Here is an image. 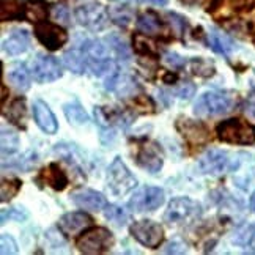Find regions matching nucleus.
Returning a JSON list of instances; mask_svg holds the SVG:
<instances>
[{
  "label": "nucleus",
  "instance_id": "39448f33",
  "mask_svg": "<svg viewBox=\"0 0 255 255\" xmlns=\"http://www.w3.org/2000/svg\"><path fill=\"white\" fill-rule=\"evenodd\" d=\"M107 184H109L111 191L115 195H119V197L132 191L137 186L135 176L126 167L120 156H117L109 165V170H107Z\"/></svg>",
  "mask_w": 255,
  "mask_h": 255
},
{
  "label": "nucleus",
  "instance_id": "c85d7f7f",
  "mask_svg": "<svg viewBox=\"0 0 255 255\" xmlns=\"http://www.w3.org/2000/svg\"><path fill=\"white\" fill-rule=\"evenodd\" d=\"M19 148V134L11 128H2V154H13Z\"/></svg>",
  "mask_w": 255,
  "mask_h": 255
},
{
  "label": "nucleus",
  "instance_id": "9d476101",
  "mask_svg": "<svg viewBox=\"0 0 255 255\" xmlns=\"http://www.w3.org/2000/svg\"><path fill=\"white\" fill-rule=\"evenodd\" d=\"M76 19L81 25L90 28V30H103L109 21V13L101 3L90 2L76 9Z\"/></svg>",
  "mask_w": 255,
  "mask_h": 255
},
{
  "label": "nucleus",
  "instance_id": "423d86ee",
  "mask_svg": "<svg viewBox=\"0 0 255 255\" xmlns=\"http://www.w3.org/2000/svg\"><path fill=\"white\" fill-rule=\"evenodd\" d=\"M114 235L109 229L95 227L88 232H84L82 237L77 240V249L82 254L96 255L107 252L114 246Z\"/></svg>",
  "mask_w": 255,
  "mask_h": 255
},
{
  "label": "nucleus",
  "instance_id": "37998d69",
  "mask_svg": "<svg viewBox=\"0 0 255 255\" xmlns=\"http://www.w3.org/2000/svg\"><path fill=\"white\" fill-rule=\"evenodd\" d=\"M244 114H246L249 119L255 120V100H249L244 106Z\"/></svg>",
  "mask_w": 255,
  "mask_h": 255
},
{
  "label": "nucleus",
  "instance_id": "6ab92c4d",
  "mask_svg": "<svg viewBox=\"0 0 255 255\" xmlns=\"http://www.w3.org/2000/svg\"><path fill=\"white\" fill-rule=\"evenodd\" d=\"M28 44H30V35H28L27 30H14L11 35H9L6 40H3L2 46H3V51L8 55H19L25 52L28 49Z\"/></svg>",
  "mask_w": 255,
  "mask_h": 255
},
{
  "label": "nucleus",
  "instance_id": "4be33fe9",
  "mask_svg": "<svg viewBox=\"0 0 255 255\" xmlns=\"http://www.w3.org/2000/svg\"><path fill=\"white\" fill-rule=\"evenodd\" d=\"M49 14V8L46 0H27L24 3V19L33 24L46 21Z\"/></svg>",
  "mask_w": 255,
  "mask_h": 255
},
{
  "label": "nucleus",
  "instance_id": "7ed1b4c3",
  "mask_svg": "<svg viewBox=\"0 0 255 255\" xmlns=\"http://www.w3.org/2000/svg\"><path fill=\"white\" fill-rule=\"evenodd\" d=\"M238 165H240L238 156H235L225 150H216V148L205 151V154L199 161L200 170L213 176H219L227 172L237 170Z\"/></svg>",
  "mask_w": 255,
  "mask_h": 255
},
{
  "label": "nucleus",
  "instance_id": "aec40b11",
  "mask_svg": "<svg viewBox=\"0 0 255 255\" xmlns=\"http://www.w3.org/2000/svg\"><path fill=\"white\" fill-rule=\"evenodd\" d=\"M208 43L213 51L221 55H230L237 49V44H235L232 38L229 35H225L224 32L218 30V28H213L208 33Z\"/></svg>",
  "mask_w": 255,
  "mask_h": 255
},
{
  "label": "nucleus",
  "instance_id": "4c0bfd02",
  "mask_svg": "<svg viewBox=\"0 0 255 255\" xmlns=\"http://www.w3.org/2000/svg\"><path fill=\"white\" fill-rule=\"evenodd\" d=\"M162 62L167 65L169 68H172V70H180V68H183L186 65V60L178 55V54H175V52H167V54H164L162 57Z\"/></svg>",
  "mask_w": 255,
  "mask_h": 255
},
{
  "label": "nucleus",
  "instance_id": "c756f323",
  "mask_svg": "<svg viewBox=\"0 0 255 255\" xmlns=\"http://www.w3.org/2000/svg\"><path fill=\"white\" fill-rule=\"evenodd\" d=\"M134 52L143 55V57H156V47L154 43L151 40L146 38V35L143 33H137L134 35Z\"/></svg>",
  "mask_w": 255,
  "mask_h": 255
},
{
  "label": "nucleus",
  "instance_id": "49530a36",
  "mask_svg": "<svg viewBox=\"0 0 255 255\" xmlns=\"http://www.w3.org/2000/svg\"><path fill=\"white\" fill-rule=\"evenodd\" d=\"M175 81H176V74H165L164 76V82L165 84H172Z\"/></svg>",
  "mask_w": 255,
  "mask_h": 255
},
{
  "label": "nucleus",
  "instance_id": "393cba45",
  "mask_svg": "<svg viewBox=\"0 0 255 255\" xmlns=\"http://www.w3.org/2000/svg\"><path fill=\"white\" fill-rule=\"evenodd\" d=\"M63 62H65V66L68 68V70H71L76 74H84L88 70L87 57H85V54L81 47L66 51L63 54Z\"/></svg>",
  "mask_w": 255,
  "mask_h": 255
},
{
  "label": "nucleus",
  "instance_id": "473e14b6",
  "mask_svg": "<svg viewBox=\"0 0 255 255\" xmlns=\"http://www.w3.org/2000/svg\"><path fill=\"white\" fill-rule=\"evenodd\" d=\"M38 162V156L35 151H27L24 153L21 158H17L14 162L8 164V167H13L16 170H22V172H28L32 167H35Z\"/></svg>",
  "mask_w": 255,
  "mask_h": 255
},
{
  "label": "nucleus",
  "instance_id": "dca6fc26",
  "mask_svg": "<svg viewBox=\"0 0 255 255\" xmlns=\"http://www.w3.org/2000/svg\"><path fill=\"white\" fill-rule=\"evenodd\" d=\"M33 119L43 132L52 135L58 131V123L55 115L49 109V106L41 100H36L33 103Z\"/></svg>",
  "mask_w": 255,
  "mask_h": 255
},
{
  "label": "nucleus",
  "instance_id": "412c9836",
  "mask_svg": "<svg viewBox=\"0 0 255 255\" xmlns=\"http://www.w3.org/2000/svg\"><path fill=\"white\" fill-rule=\"evenodd\" d=\"M137 30L146 36H154L162 32V21L154 11H145L137 17Z\"/></svg>",
  "mask_w": 255,
  "mask_h": 255
},
{
  "label": "nucleus",
  "instance_id": "f3484780",
  "mask_svg": "<svg viewBox=\"0 0 255 255\" xmlns=\"http://www.w3.org/2000/svg\"><path fill=\"white\" fill-rule=\"evenodd\" d=\"M36 181L40 183L43 181V184L49 186V188H52L54 191H63L68 184V176L66 173L58 167V164L52 162L49 164L46 169H43L38 175Z\"/></svg>",
  "mask_w": 255,
  "mask_h": 255
},
{
  "label": "nucleus",
  "instance_id": "cd10ccee",
  "mask_svg": "<svg viewBox=\"0 0 255 255\" xmlns=\"http://www.w3.org/2000/svg\"><path fill=\"white\" fill-rule=\"evenodd\" d=\"M63 112H65V117L68 119V122L74 126H85V125H88V122H90V117H88L85 109L77 101L65 104Z\"/></svg>",
  "mask_w": 255,
  "mask_h": 255
},
{
  "label": "nucleus",
  "instance_id": "b1692460",
  "mask_svg": "<svg viewBox=\"0 0 255 255\" xmlns=\"http://www.w3.org/2000/svg\"><path fill=\"white\" fill-rule=\"evenodd\" d=\"M109 19L119 27H128L134 21V9L126 3H114L107 8Z\"/></svg>",
  "mask_w": 255,
  "mask_h": 255
},
{
  "label": "nucleus",
  "instance_id": "a878e982",
  "mask_svg": "<svg viewBox=\"0 0 255 255\" xmlns=\"http://www.w3.org/2000/svg\"><path fill=\"white\" fill-rule=\"evenodd\" d=\"M5 117L8 122L19 128H25V120H27V107H25V100L24 98H16V100L9 104L8 111L5 112Z\"/></svg>",
  "mask_w": 255,
  "mask_h": 255
},
{
  "label": "nucleus",
  "instance_id": "58836bf2",
  "mask_svg": "<svg viewBox=\"0 0 255 255\" xmlns=\"http://www.w3.org/2000/svg\"><path fill=\"white\" fill-rule=\"evenodd\" d=\"M0 244H2V255H6V254H16L17 252V244L16 241L9 237V235H2V238H0Z\"/></svg>",
  "mask_w": 255,
  "mask_h": 255
},
{
  "label": "nucleus",
  "instance_id": "ddd939ff",
  "mask_svg": "<svg viewBox=\"0 0 255 255\" xmlns=\"http://www.w3.org/2000/svg\"><path fill=\"white\" fill-rule=\"evenodd\" d=\"M135 161L143 170L154 175L162 169L164 154L156 142H146L145 145L140 146L139 153L135 156Z\"/></svg>",
  "mask_w": 255,
  "mask_h": 255
},
{
  "label": "nucleus",
  "instance_id": "4468645a",
  "mask_svg": "<svg viewBox=\"0 0 255 255\" xmlns=\"http://www.w3.org/2000/svg\"><path fill=\"white\" fill-rule=\"evenodd\" d=\"M93 225V219L84 211L66 213L58 219V229L65 237H76Z\"/></svg>",
  "mask_w": 255,
  "mask_h": 255
},
{
  "label": "nucleus",
  "instance_id": "e433bc0d",
  "mask_svg": "<svg viewBox=\"0 0 255 255\" xmlns=\"http://www.w3.org/2000/svg\"><path fill=\"white\" fill-rule=\"evenodd\" d=\"M51 16L55 22L62 24V25H68L71 22V16H70V9H68L65 5L62 3H55L51 8Z\"/></svg>",
  "mask_w": 255,
  "mask_h": 255
},
{
  "label": "nucleus",
  "instance_id": "0eeeda50",
  "mask_svg": "<svg viewBox=\"0 0 255 255\" xmlns=\"http://www.w3.org/2000/svg\"><path fill=\"white\" fill-rule=\"evenodd\" d=\"M132 237L139 241L142 246L148 249H156L164 241V229L154 221H137L129 229Z\"/></svg>",
  "mask_w": 255,
  "mask_h": 255
},
{
  "label": "nucleus",
  "instance_id": "a211bd4d",
  "mask_svg": "<svg viewBox=\"0 0 255 255\" xmlns=\"http://www.w3.org/2000/svg\"><path fill=\"white\" fill-rule=\"evenodd\" d=\"M254 3L255 0H213V5L208 8V11L213 14L221 13L222 17H229L235 13L252 8Z\"/></svg>",
  "mask_w": 255,
  "mask_h": 255
},
{
  "label": "nucleus",
  "instance_id": "9b49d317",
  "mask_svg": "<svg viewBox=\"0 0 255 255\" xmlns=\"http://www.w3.org/2000/svg\"><path fill=\"white\" fill-rule=\"evenodd\" d=\"M165 200L164 191L156 186H145L139 189L129 200V208L134 213H145L158 210Z\"/></svg>",
  "mask_w": 255,
  "mask_h": 255
},
{
  "label": "nucleus",
  "instance_id": "5701e85b",
  "mask_svg": "<svg viewBox=\"0 0 255 255\" xmlns=\"http://www.w3.org/2000/svg\"><path fill=\"white\" fill-rule=\"evenodd\" d=\"M8 81L17 92H25L30 87V73L24 63H14L8 71Z\"/></svg>",
  "mask_w": 255,
  "mask_h": 255
},
{
  "label": "nucleus",
  "instance_id": "6e6552de",
  "mask_svg": "<svg viewBox=\"0 0 255 255\" xmlns=\"http://www.w3.org/2000/svg\"><path fill=\"white\" fill-rule=\"evenodd\" d=\"M33 33L36 36V40L40 41L47 51H58V49L63 47L68 41V33L65 28L58 24H52L47 21L35 24Z\"/></svg>",
  "mask_w": 255,
  "mask_h": 255
},
{
  "label": "nucleus",
  "instance_id": "de8ad7c7",
  "mask_svg": "<svg viewBox=\"0 0 255 255\" xmlns=\"http://www.w3.org/2000/svg\"><path fill=\"white\" fill-rule=\"evenodd\" d=\"M249 207H251V210L255 213V192L251 195V200H249Z\"/></svg>",
  "mask_w": 255,
  "mask_h": 255
},
{
  "label": "nucleus",
  "instance_id": "2f4dec72",
  "mask_svg": "<svg viewBox=\"0 0 255 255\" xmlns=\"http://www.w3.org/2000/svg\"><path fill=\"white\" fill-rule=\"evenodd\" d=\"M107 43H109V46L114 49V52L119 55L122 60H129V57H131L129 47H128L126 41L123 40L122 36L112 33V35L107 36Z\"/></svg>",
  "mask_w": 255,
  "mask_h": 255
},
{
  "label": "nucleus",
  "instance_id": "7c9ffc66",
  "mask_svg": "<svg viewBox=\"0 0 255 255\" xmlns=\"http://www.w3.org/2000/svg\"><path fill=\"white\" fill-rule=\"evenodd\" d=\"M21 188H22V181L19 178H3L2 186H0L2 202H8V200H11L13 197H16Z\"/></svg>",
  "mask_w": 255,
  "mask_h": 255
},
{
  "label": "nucleus",
  "instance_id": "ea45409f",
  "mask_svg": "<svg viewBox=\"0 0 255 255\" xmlns=\"http://www.w3.org/2000/svg\"><path fill=\"white\" fill-rule=\"evenodd\" d=\"M162 252H165V254H184L186 252V246H184V244H181V243H178V241H172V243H169L167 246L162 249Z\"/></svg>",
  "mask_w": 255,
  "mask_h": 255
},
{
  "label": "nucleus",
  "instance_id": "1a4fd4ad",
  "mask_svg": "<svg viewBox=\"0 0 255 255\" xmlns=\"http://www.w3.org/2000/svg\"><path fill=\"white\" fill-rule=\"evenodd\" d=\"M63 74L62 65L52 55L38 54L32 62V76L36 82L47 84L60 79Z\"/></svg>",
  "mask_w": 255,
  "mask_h": 255
},
{
  "label": "nucleus",
  "instance_id": "f257e3e1",
  "mask_svg": "<svg viewBox=\"0 0 255 255\" xmlns=\"http://www.w3.org/2000/svg\"><path fill=\"white\" fill-rule=\"evenodd\" d=\"M235 107V96L229 92H207L194 104L197 117H219L229 114Z\"/></svg>",
  "mask_w": 255,
  "mask_h": 255
},
{
  "label": "nucleus",
  "instance_id": "bb28decb",
  "mask_svg": "<svg viewBox=\"0 0 255 255\" xmlns=\"http://www.w3.org/2000/svg\"><path fill=\"white\" fill-rule=\"evenodd\" d=\"M24 17V5L21 0H0V21H14Z\"/></svg>",
  "mask_w": 255,
  "mask_h": 255
},
{
  "label": "nucleus",
  "instance_id": "c03bdc74",
  "mask_svg": "<svg viewBox=\"0 0 255 255\" xmlns=\"http://www.w3.org/2000/svg\"><path fill=\"white\" fill-rule=\"evenodd\" d=\"M137 2L140 3H148V5H159V6H164L167 3V0H137Z\"/></svg>",
  "mask_w": 255,
  "mask_h": 255
},
{
  "label": "nucleus",
  "instance_id": "8fccbe9b",
  "mask_svg": "<svg viewBox=\"0 0 255 255\" xmlns=\"http://www.w3.org/2000/svg\"><path fill=\"white\" fill-rule=\"evenodd\" d=\"M184 3H188V5H192V3H197L199 0H183Z\"/></svg>",
  "mask_w": 255,
  "mask_h": 255
},
{
  "label": "nucleus",
  "instance_id": "f8f14e48",
  "mask_svg": "<svg viewBox=\"0 0 255 255\" xmlns=\"http://www.w3.org/2000/svg\"><path fill=\"white\" fill-rule=\"evenodd\" d=\"M176 129L180 131L183 139L192 146L205 145L210 140V131L207 126L200 122H195L191 119H178L176 122Z\"/></svg>",
  "mask_w": 255,
  "mask_h": 255
},
{
  "label": "nucleus",
  "instance_id": "20e7f679",
  "mask_svg": "<svg viewBox=\"0 0 255 255\" xmlns=\"http://www.w3.org/2000/svg\"><path fill=\"white\" fill-rule=\"evenodd\" d=\"M202 216V207L189 197H176L169 203L164 213V221L170 225L191 224Z\"/></svg>",
  "mask_w": 255,
  "mask_h": 255
},
{
  "label": "nucleus",
  "instance_id": "c9c22d12",
  "mask_svg": "<svg viewBox=\"0 0 255 255\" xmlns=\"http://www.w3.org/2000/svg\"><path fill=\"white\" fill-rule=\"evenodd\" d=\"M165 16H167V19H169V24L172 27L173 33L176 36H181L186 32V27H188V21H186V17H183L178 13H172V11H169Z\"/></svg>",
  "mask_w": 255,
  "mask_h": 255
},
{
  "label": "nucleus",
  "instance_id": "09e8293b",
  "mask_svg": "<svg viewBox=\"0 0 255 255\" xmlns=\"http://www.w3.org/2000/svg\"><path fill=\"white\" fill-rule=\"evenodd\" d=\"M5 100H6V87L2 85V104L5 103Z\"/></svg>",
  "mask_w": 255,
  "mask_h": 255
},
{
  "label": "nucleus",
  "instance_id": "a18cd8bd",
  "mask_svg": "<svg viewBox=\"0 0 255 255\" xmlns=\"http://www.w3.org/2000/svg\"><path fill=\"white\" fill-rule=\"evenodd\" d=\"M249 248L252 252H255V225L252 227V232H251V237H249Z\"/></svg>",
  "mask_w": 255,
  "mask_h": 255
},
{
  "label": "nucleus",
  "instance_id": "72a5a7b5",
  "mask_svg": "<svg viewBox=\"0 0 255 255\" xmlns=\"http://www.w3.org/2000/svg\"><path fill=\"white\" fill-rule=\"evenodd\" d=\"M191 70L194 74L202 76V77H208L214 74V65L205 58H192L191 60Z\"/></svg>",
  "mask_w": 255,
  "mask_h": 255
},
{
  "label": "nucleus",
  "instance_id": "f03ea898",
  "mask_svg": "<svg viewBox=\"0 0 255 255\" xmlns=\"http://www.w3.org/2000/svg\"><path fill=\"white\" fill-rule=\"evenodd\" d=\"M218 139L232 145H252L255 143V126L240 119H230L216 128Z\"/></svg>",
  "mask_w": 255,
  "mask_h": 255
},
{
  "label": "nucleus",
  "instance_id": "79ce46f5",
  "mask_svg": "<svg viewBox=\"0 0 255 255\" xmlns=\"http://www.w3.org/2000/svg\"><path fill=\"white\" fill-rule=\"evenodd\" d=\"M24 208H11L8 211V219L9 218H14L16 221H21V219H25L27 218V213H24V214H21V211H22Z\"/></svg>",
  "mask_w": 255,
  "mask_h": 255
},
{
  "label": "nucleus",
  "instance_id": "a19ab883",
  "mask_svg": "<svg viewBox=\"0 0 255 255\" xmlns=\"http://www.w3.org/2000/svg\"><path fill=\"white\" fill-rule=\"evenodd\" d=\"M194 92H195V87L192 84H184L176 90V95H178V98H181V100H189L194 95Z\"/></svg>",
  "mask_w": 255,
  "mask_h": 255
},
{
  "label": "nucleus",
  "instance_id": "2eb2a0df",
  "mask_svg": "<svg viewBox=\"0 0 255 255\" xmlns=\"http://www.w3.org/2000/svg\"><path fill=\"white\" fill-rule=\"evenodd\" d=\"M71 199L79 208L88 211H101L107 207L104 194L93 189H77L71 194Z\"/></svg>",
  "mask_w": 255,
  "mask_h": 255
},
{
  "label": "nucleus",
  "instance_id": "f704fd0d",
  "mask_svg": "<svg viewBox=\"0 0 255 255\" xmlns=\"http://www.w3.org/2000/svg\"><path fill=\"white\" fill-rule=\"evenodd\" d=\"M106 218L109 219L112 224L119 225H125L128 222V214L125 213V210L122 207H117V205H109V207H106Z\"/></svg>",
  "mask_w": 255,
  "mask_h": 255
}]
</instances>
